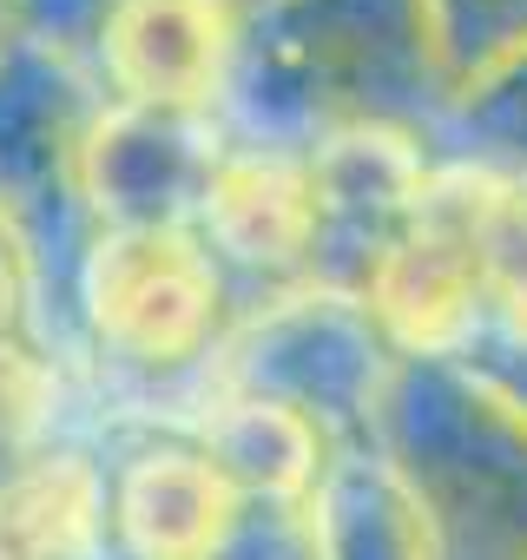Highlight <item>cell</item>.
<instances>
[{
  "mask_svg": "<svg viewBox=\"0 0 527 560\" xmlns=\"http://www.w3.org/2000/svg\"><path fill=\"white\" fill-rule=\"evenodd\" d=\"M448 93L429 0H250L211 119L231 145L311 152L350 126L429 139Z\"/></svg>",
  "mask_w": 527,
  "mask_h": 560,
  "instance_id": "obj_1",
  "label": "cell"
},
{
  "mask_svg": "<svg viewBox=\"0 0 527 560\" xmlns=\"http://www.w3.org/2000/svg\"><path fill=\"white\" fill-rule=\"evenodd\" d=\"M80 337L113 389H126L139 429H159V402L191 435L211 402V357L237 324L244 298L191 224L165 231H93L73 257Z\"/></svg>",
  "mask_w": 527,
  "mask_h": 560,
  "instance_id": "obj_2",
  "label": "cell"
},
{
  "mask_svg": "<svg viewBox=\"0 0 527 560\" xmlns=\"http://www.w3.org/2000/svg\"><path fill=\"white\" fill-rule=\"evenodd\" d=\"M370 442L415 481L448 560H527V416L461 357L396 363Z\"/></svg>",
  "mask_w": 527,
  "mask_h": 560,
  "instance_id": "obj_3",
  "label": "cell"
},
{
  "mask_svg": "<svg viewBox=\"0 0 527 560\" xmlns=\"http://www.w3.org/2000/svg\"><path fill=\"white\" fill-rule=\"evenodd\" d=\"M396 350L383 343L370 304L330 284H291L271 298H244L237 324L211 357V396H264L311 416L330 442H363Z\"/></svg>",
  "mask_w": 527,
  "mask_h": 560,
  "instance_id": "obj_4",
  "label": "cell"
},
{
  "mask_svg": "<svg viewBox=\"0 0 527 560\" xmlns=\"http://www.w3.org/2000/svg\"><path fill=\"white\" fill-rule=\"evenodd\" d=\"M481 218H488V172L435 159L409 224L363 277V304L396 350V363H442L461 357L468 337L488 317V257H481Z\"/></svg>",
  "mask_w": 527,
  "mask_h": 560,
  "instance_id": "obj_5",
  "label": "cell"
},
{
  "mask_svg": "<svg viewBox=\"0 0 527 560\" xmlns=\"http://www.w3.org/2000/svg\"><path fill=\"white\" fill-rule=\"evenodd\" d=\"M99 100L106 93L80 54L34 40L21 27L0 34V218L21 231L34 264L60 218H73L93 237L73 191V165Z\"/></svg>",
  "mask_w": 527,
  "mask_h": 560,
  "instance_id": "obj_6",
  "label": "cell"
},
{
  "mask_svg": "<svg viewBox=\"0 0 527 560\" xmlns=\"http://www.w3.org/2000/svg\"><path fill=\"white\" fill-rule=\"evenodd\" d=\"M224 159V132L211 113H165V106H126L99 100L73 191L93 231H165L198 224L204 185Z\"/></svg>",
  "mask_w": 527,
  "mask_h": 560,
  "instance_id": "obj_7",
  "label": "cell"
},
{
  "mask_svg": "<svg viewBox=\"0 0 527 560\" xmlns=\"http://www.w3.org/2000/svg\"><path fill=\"white\" fill-rule=\"evenodd\" d=\"M304 159H311V218H317L311 284L363 291L376 257L409 224L435 172V152L422 132H402V126H350L311 145Z\"/></svg>",
  "mask_w": 527,
  "mask_h": 560,
  "instance_id": "obj_8",
  "label": "cell"
},
{
  "mask_svg": "<svg viewBox=\"0 0 527 560\" xmlns=\"http://www.w3.org/2000/svg\"><path fill=\"white\" fill-rule=\"evenodd\" d=\"M250 0H113L86 40V67L106 100L211 113L237 60Z\"/></svg>",
  "mask_w": 527,
  "mask_h": 560,
  "instance_id": "obj_9",
  "label": "cell"
},
{
  "mask_svg": "<svg viewBox=\"0 0 527 560\" xmlns=\"http://www.w3.org/2000/svg\"><path fill=\"white\" fill-rule=\"evenodd\" d=\"M244 494L185 429H139L106 462V553L113 560H218Z\"/></svg>",
  "mask_w": 527,
  "mask_h": 560,
  "instance_id": "obj_10",
  "label": "cell"
},
{
  "mask_svg": "<svg viewBox=\"0 0 527 560\" xmlns=\"http://www.w3.org/2000/svg\"><path fill=\"white\" fill-rule=\"evenodd\" d=\"M191 231L211 244V257L224 264L237 298L244 291L271 298V291L311 284V244H317L311 159L224 139V159L204 185V205H198Z\"/></svg>",
  "mask_w": 527,
  "mask_h": 560,
  "instance_id": "obj_11",
  "label": "cell"
},
{
  "mask_svg": "<svg viewBox=\"0 0 527 560\" xmlns=\"http://www.w3.org/2000/svg\"><path fill=\"white\" fill-rule=\"evenodd\" d=\"M311 560H448L435 514L383 442H337L304 494Z\"/></svg>",
  "mask_w": 527,
  "mask_h": 560,
  "instance_id": "obj_12",
  "label": "cell"
},
{
  "mask_svg": "<svg viewBox=\"0 0 527 560\" xmlns=\"http://www.w3.org/2000/svg\"><path fill=\"white\" fill-rule=\"evenodd\" d=\"M106 553V462L54 442L0 475V560H99Z\"/></svg>",
  "mask_w": 527,
  "mask_h": 560,
  "instance_id": "obj_13",
  "label": "cell"
},
{
  "mask_svg": "<svg viewBox=\"0 0 527 560\" xmlns=\"http://www.w3.org/2000/svg\"><path fill=\"white\" fill-rule=\"evenodd\" d=\"M191 442L218 462V475L244 501H271V508H304V494L317 488L337 448L311 416L264 396H211L191 422Z\"/></svg>",
  "mask_w": 527,
  "mask_h": 560,
  "instance_id": "obj_14",
  "label": "cell"
},
{
  "mask_svg": "<svg viewBox=\"0 0 527 560\" xmlns=\"http://www.w3.org/2000/svg\"><path fill=\"white\" fill-rule=\"evenodd\" d=\"M429 152L527 185V47H514L507 60L481 67L448 93L442 119L429 126Z\"/></svg>",
  "mask_w": 527,
  "mask_h": 560,
  "instance_id": "obj_15",
  "label": "cell"
},
{
  "mask_svg": "<svg viewBox=\"0 0 527 560\" xmlns=\"http://www.w3.org/2000/svg\"><path fill=\"white\" fill-rule=\"evenodd\" d=\"M481 257H488V317L475 337L527 343V185L488 172V218H481ZM468 337V343H475Z\"/></svg>",
  "mask_w": 527,
  "mask_h": 560,
  "instance_id": "obj_16",
  "label": "cell"
},
{
  "mask_svg": "<svg viewBox=\"0 0 527 560\" xmlns=\"http://www.w3.org/2000/svg\"><path fill=\"white\" fill-rule=\"evenodd\" d=\"M429 21H435L448 86H461L481 67L527 47V0H429Z\"/></svg>",
  "mask_w": 527,
  "mask_h": 560,
  "instance_id": "obj_17",
  "label": "cell"
},
{
  "mask_svg": "<svg viewBox=\"0 0 527 560\" xmlns=\"http://www.w3.org/2000/svg\"><path fill=\"white\" fill-rule=\"evenodd\" d=\"M27 304H34V250L0 218V337H27Z\"/></svg>",
  "mask_w": 527,
  "mask_h": 560,
  "instance_id": "obj_18",
  "label": "cell"
},
{
  "mask_svg": "<svg viewBox=\"0 0 527 560\" xmlns=\"http://www.w3.org/2000/svg\"><path fill=\"white\" fill-rule=\"evenodd\" d=\"M8 8H14V0H0V27H8Z\"/></svg>",
  "mask_w": 527,
  "mask_h": 560,
  "instance_id": "obj_19",
  "label": "cell"
}]
</instances>
